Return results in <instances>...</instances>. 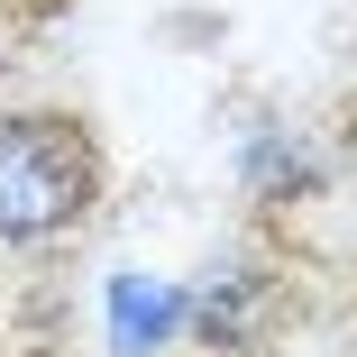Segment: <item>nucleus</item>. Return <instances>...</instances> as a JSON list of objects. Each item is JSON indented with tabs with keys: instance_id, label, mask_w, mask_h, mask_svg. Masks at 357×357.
Here are the masks:
<instances>
[{
	"instance_id": "nucleus-2",
	"label": "nucleus",
	"mask_w": 357,
	"mask_h": 357,
	"mask_svg": "<svg viewBox=\"0 0 357 357\" xmlns=\"http://www.w3.org/2000/svg\"><path fill=\"white\" fill-rule=\"evenodd\" d=\"M165 321H174V303H137V284H128V294H119V339H128V348H137V330L156 339Z\"/></svg>"
},
{
	"instance_id": "nucleus-1",
	"label": "nucleus",
	"mask_w": 357,
	"mask_h": 357,
	"mask_svg": "<svg viewBox=\"0 0 357 357\" xmlns=\"http://www.w3.org/2000/svg\"><path fill=\"white\" fill-rule=\"evenodd\" d=\"M92 202V137L74 119H10L0 128V238H46Z\"/></svg>"
}]
</instances>
